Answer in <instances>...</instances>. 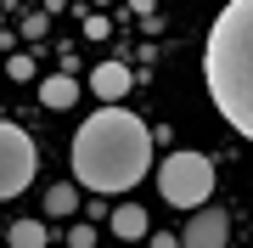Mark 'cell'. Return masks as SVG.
Here are the masks:
<instances>
[{"mask_svg":"<svg viewBox=\"0 0 253 248\" xmlns=\"http://www.w3.org/2000/svg\"><path fill=\"white\" fill-rule=\"evenodd\" d=\"M90 85H96L101 101H118V96L129 91V68H124V62H101L96 74H90Z\"/></svg>","mask_w":253,"mask_h":248,"instance_id":"cell-6","label":"cell"},{"mask_svg":"<svg viewBox=\"0 0 253 248\" xmlns=\"http://www.w3.org/2000/svg\"><path fill=\"white\" fill-rule=\"evenodd\" d=\"M68 164H73V181L90 186V192H129L152 169V130L129 107L107 101L101 113H90L79 124Z\"/></svg>","mask_w":253,"mask_h":248,"instance_id":"cell-1","label":"cell"},{"mask_svg":"<svg viewBox=\"0 0 253 248\" xmlns=\"http://www.w3.org/2000/svg\"><path fill=\"white\" fill-rule=\"evenodd\" d=\"M113 237H118V243H135V237H146V209L124 203V209L113 214Z\"/></svg>","mask_w":253,"mask_h":248,"instance_id":"cell-7","label":"cell"},{"mask_svg":"<svg viewBox=\"0 0 253 248\" xmlns=\"http://www.w3.org/2000/svg\"><path fill=\"white\" fill-rule=\"evenodd\" d=\"M158 192L174 209H203L208 192H214V164L203 152H169L158 169Z\"/></svg>","mask_w":253,"mask_h":248,"instance_id":"cell-3","label":"cell"},{"mask_svg":"<svg viewBox=\"0 0 253 248\" xmlns=\"http://www.w3.org/2000/svg\"><path fill=\"white\" fill-rule=\"evenodd\" d=\"M68 243H73V248H96V231H90V226H79V220H73V231H68Z\"/></svg>","mask_w":253,"mask_h":248,"instance_id":"cell-11","label":"cell"},{"mask_svg":"<svg viewBox=\"0 0 253 248\" xmlns=\"http://www.w3.org/2000/svg\"><path fill=\"white\" fill-rule=\"evenodd\" d=\"M203 79L219 119L253 141V0H231L214 17L208 51H203Z\"/></svg>","mask_w":253,"mask_h":248,"instance_id":"cell-2","label":"cell"},{"mask_svg":"<svg viewBox=\"0 0 253 248\" xmlns=\"http://www.w3.org/2000/svg\"><path fill=\"white\" fill-rule=\"evenodd\" d=\"M34 175H40V152H34V141H28V130L0 119V203L17 198Z\"/></svg>","mask_w":253,"mask_h":248,"instance_id":"cell-4","label":"cell"},{"mask_svg":"<svg viewBox=\"0 0 253 248\" xmlns=\"http://www.w3.org/2000/svg\"><path fill=\"white\" fill-rule=\"evenodd\" d=\"M152 248H180V243H174V237H152Z\"/></svg>","mask_w":253,"mask_h":248,"instance_id":"cell-12","label":"cell"},{"mask_svg":"<svg viewBox=\"0 0 253 248\" xmlns=\"http://www.w3.org/2000/svg\"><path fill=\"white\" fill-rule=\"evenodd\" d=\"M231 243V220L219 209H191V220L180 231V248H225Z\"/></svg>","mask_w":253,"mask_h":248,"instance_id":"cell-5","label":"cell"},{"mask_svg":"<svg viewBox=\"0 0 253 248\" xmlns=\"http://www.w3.org/2000/svg\"><path fill=\"white\" fill-rule=\"evenodd\" d=\"M73 203H79V198H73V186L62 181V186H51V192H45V214H73Z\"/></svg>","mask_w":253,"mask_h":248,"instance_id":"cell-10","label":"cell"},{"mask_svg":"<svg viewBox=\"0 0 253 248\" xmlns=\"http://www.w3.org/2000/svg\"><path fill=\"white\" fill-rule=\"evenodd\" d=\"M45 243H51V231L40 220H11V248H45Z\"/></svg>","mask_w":253,"mask_h":248,"instance_id":"cell-9","label":"cell"},{"mask_svg":"<svg viewBox=\"0 0 253 248\" xmlns=\"http://www.w3.org/2000/svg\"><path fill=\"white\" fill-rule=\"evenodd\" d=\"M73 96H79V85H73V79H62V74L40 85V101H45L51 113H56V107H73Z\"/></svg>","mask_w":253,"mask_h":248,"instance_id":"cell-8","label":"cell"}]
</instances>
